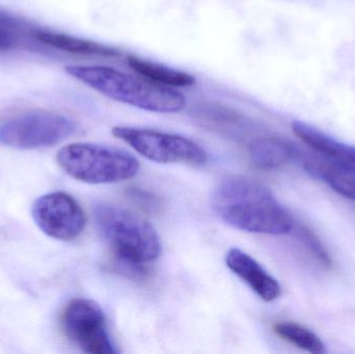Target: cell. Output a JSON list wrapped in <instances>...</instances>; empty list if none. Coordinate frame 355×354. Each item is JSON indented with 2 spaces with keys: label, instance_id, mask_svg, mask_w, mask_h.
Segmentation results:
<instances>
[{
  "label": "cell",
  "instance_id": "cell-1",
  "mask_svg": "<svg viewBox=\"0 0 355 354\" xmlns=\"http://www.w3.org/2000/svg\"><path fill=\"white\" fill-rule=\"evenodd\" d=\"M211 206L223 222L245 232L285 235L293 228L291 215L273 193L248 177L223 179L213 191Z\"/></svg>",
  "mask_w": 355,
  "mask_h": 354
},
{
  "label": "cell",
  "instance_id": "cell-2",
  "mask_svg": "<svg viewBox=\"0 0 355 354\" xmlns=\"http://www.w3.org/2000/svg\"><path fill=\"white\" fill-rule=\"evenodd\" d=\"M73 78L105 97L139 109L158 114H175L186 106L185 96L173 87L157 85L143 76L127 74L106 66L64 67Z\"/></svg>",
  "mask_w": 355,
  "mask_h": 354
},
{
  "label": "cell",
  "instance_id": "cell-3",
  "mask_svg": "<svg viewBox=\"0 0 355 354\" xmlns=\"http://www.w3.org/2000/svg\"><path fill=\"white\" fill-rule=\"evenodd\" d=\"M94 218L98 230L124 270L141 274L145 270L144 265L159 257V237L145 218L112 204L96 206Z\"/></svg>",
  "mask_w": 355,
  "mask_h": 354
},
{
  "label": "cell",
  "instance_id": "cell-4",
  "mask_svg": "<svg viewBox=\"0 0 355 354\" xmlns=\"http://www.w3.org/2000/svg\"><path fill=\"white\" fill-rule=\"evenodd\" d=\"M58 166L73 179L87 184L122 182L137 176L139 163L124 150L91 143L64 145L56 156Z\"/></svg>",
  "mask_w": 355,
  "mask_h": 354
},
{
  "label": "cell",
  "instance_id": "cell-5",
  "mask_svg": "<svg viewBox=\"0 0 355 354\" xmlns=\"http://www.w3.org/2000/svg\"><path fill=\"white\" fill-rule=\"evenodd\" d=\"M76 130L68 116L47 110H27L0 121V145L20 150L52 147Z\"/></svg>",
  "mask_w": 355,
  "mask_h": 354
},
{
  "label": "cell",
  "instance_id": "cell-6",
  "mask_svg": "<svg viewBox=\"0 0 355 354\" xmlns=\"http://www.w3.org/2000/svg\"><path fill=\"white\" fill-rule=\"evenodd\" d=\"M112 134L158 163L202 166L208 161V154L198 143L181 135L127 126L114 127Z\"/></svg>",
  "mask_w": 355,
  "mask_h": 354
},
{
  "label": "cell",
  "instance_id": "cell-7",
  "mask_svg": "<svg viewBox=\"0 0 355 354\" xmlns=\"http://www.w3.org/2000/svg\"><path fill=\"white\" fill-rule=\"evenodd\" d=\"M62 324L67 337L83 353H118L108 334L104 312L95 301L73 299L62 313Z\"/></svg>",
  "mask_w": 355,
  "mask_h": 354
},
{
  "label": "cell",
  "instance_id": "cell-8",
  "mask_svg": "<svg viewBox=\"0 0 355 354\" xmlns=\"http://www.w3.org/2000/svg\"><path fill=\"white\" fill-rule=\"evenodd\" d=\"M33 218L46 235L62 241L74 240L87 224V216L76 200L60 191L39 197L33 205Z\"/></svg>",
  "mask_w": 355,
  "mask_h": 354
},
{
  "label": "cell",
  "instance_id": "cell-9",
  "mask_svg": "<svg viewBox=\"0 0 355 354\" xmlns=\"http://www.w3.org/2000/svg\"><path fill=\"white\" fill-rule=\"evenodd\" d=\"M227 267L263 301L270 303L282 294L281 285L254 258L239 249H231L225 256Z\"/></svg>",
  "mask_w": 355,
  "mask_h": 354
},
{
  "label": "cell",
  "instance_id": "cell-10",
  "mask_svg": "<svg viewBox=\"0 0 355 354\" xmlns=\"http://www.w3.org/2000/svg\"><path fill=\"white\" fill-rule=\"evenodd\" d=\"M292 131L309 147L337 163L355 170V148L341 143L302 121H293Z\"/></svg>",
  "mask_w": 355,
  "mask_h": 354
},
{
  "label": "cell",
  "instance_id": "cell-11",
  "mask_svg": "<svg viewBox=\"0 0 355 354\" xmlns=\"http://www.w3.org/2000/svg\"><path fill=\"white\" fill-rule=\"evenodd\" d=\"M306 170L324 181L339 195L355 201V170L337 163L329 158L310 157L297 151Z\"/></svg>",
  "mask_w": 355,
  "mask_h": 354
},
{
  "label": "cell",
  "instance_id": "cell-12",
  "mask_svg": "<svg viewBox=\"0 0 355 354\" xmlns=\"http://www.w3.org/2000/svg\"><path fill=\"white\" fill-rule=\"evenodd\" d=\"M35 39L45 45L69 53L81 55L102 56V57H119L121 51L112 46L103 45L91 39H81L55 31L37 29L33 33Z\"/></svg>",
  "mask_w": 355,
  "mask_h": 354
},
{
  "label": "cell",
  "instance_id": "cell-13",
  "mask_svg": "<svg viewBox=\"0 0 355 354\" xmlns=\"http://www.w3.org/2000/svg\"><path fill=\"white\" fill-rule=\"evenodd\" d=\"M297 151V148L284 139L263 137L252 143L250 155L257 168L270 170L295 159Z\"/></svg>",
  "mask_w": 355,
  "mask_h": 354
},
{
  "label": "cell",
  "instance_id": "cell-14",
  "mask_svg": "<svg viewBox=\"0 0 355 354\" xmlns=\"http://www.w3.org/2000/svg\"><path fill=\"white\" fill-rule=\"evenodd\" d=\"M127 62L137 74L157 85L168 87H191L196 83V78L189 73L170 68L139 56H128Z\"/></svg>",
  "mask_w": 355,
  "mask_h": 354
},
{
  "label": "cell",
  "instance_id": "cell-15",
  "mask_svg": "<svg viewBox=\"0 0 355 354\" xmlns=\"http://www.w3.org/2000/svg\"><path fill=\"white\" fill-rule=\"evenodd\" d=\"M273 330L279 338L308 353L314 354L327 353L324 343L321 341V339L312 330L300 324H294V322H279L275 324Z\"/></svg>",
  "mask_w": 355,
  "mask_h": 354
},
{
  "label": "cell",
  "instance_id": "cell-16",
  "mask_svg": "<svg viewBox=\"0 0 355 354\" xmlns=\"http://www.w3.org/2000/svg\"><path fill=\"white\" fill-rule=\"evenodd\" d=\"M21 25L12 17L0 10V51H8L18 45Z\"/></svg>",
  "mask_w": 355,
  "mask_h": 354
},
{
  "label": "cell",
  "instance_id": "cell-17",
  "mask_svg": "<svg viewBox=\"0 0 355 354\" xmlns=\"http://www.w3.org/2000/svg\"><path fill=\"white\" fill-rule=\"evenodd\" d=\"M300 238L302 239V243L310 249L311 253L313 255L316 256L322 263L331 264V259H329V255H327L325 249H323L321 243L317 240L316 237L314 236L312 232L308 230V229H300Z\"/></svg>",
  "mask_w": 355,
  "mask_h": 354
}]
</instances>
